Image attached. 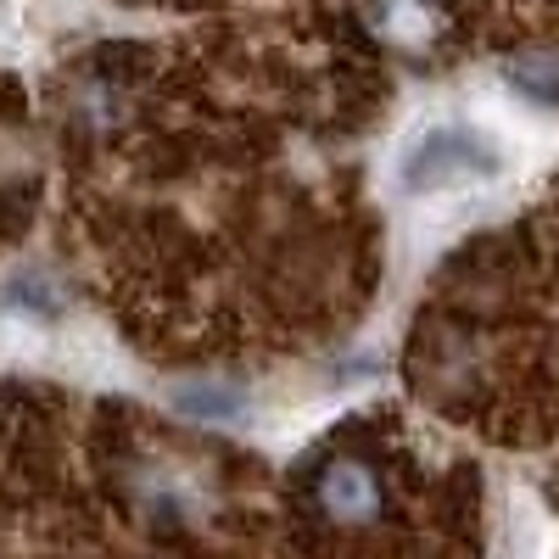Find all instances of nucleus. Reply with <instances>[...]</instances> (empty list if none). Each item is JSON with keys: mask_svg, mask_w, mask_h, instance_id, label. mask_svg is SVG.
Wrapping results in <instances>:
<instances>
[{"mask_svg": "<svg viewBox=\"0 0 559 559\" xmlns=\"http://www.w3.org/2000/svg\"><path fill=\"white\" fill-rule=\"evenodd\" d=\"M509 168L503 140L481 123H426L397 152V191L403 197H453L492 185Z\"/></svg>", "mask_w": 559, "mask_h": 559, "instance_id": "1", "label": "nucleus"}, {"mask_svg": "<svg viewBox=\"0 0 559 559\" xmlns=\"http://www.w3.org/2000/svg\"><path fill=\"white\" fill-rule=\"evenodd\" d=\"M174 408L185 419H202V426H247V419H252L247 392L229 386V381H191V386H179Z\"/></svg>", "mask_w": 559, "mask_h": 559, "instance_id": "2", "label": "nucleus"}, {"mask_svg": "<svg viewBox=\"0 0 559 559\" xmlns=\"http://www.w3.org/2000/svg\"><path fill=\"white\" fill-rule=\"evenodd\" d=\"M319 498H324V509H331L336 521H364V515H376V476H369L364 464L342 459V464L324 471Z\"/></svg>", "mask_w": 559, "mask_h": 559, "instance_id": "3", "label": "nucleus"}]
</instances>
